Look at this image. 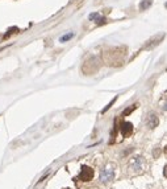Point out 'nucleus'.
I'll return each mask as SVG.
<instances>
[{"label":"nucleus","instance_id":"1","mask_svg":"<svg viewBox=\"0 0 167 189\" xmlns=\"http://www.w3.org/2000/svg\"><path fill=\"white\" fill-rule=\"evenodd\" d=\"M99 68H100L99 60L96 57H91L84 62V65H83V72L86 74H94L99 70Z\"/></svg>","mask_w":167,"mask_h":189},{"label":"nucleus","instance_id":"2","mask_svg":"<svg viewBox=\"0 0 167 189\" xmlns=\"http://www.w3.org/2000/svg\"><path fill=\"white\" fill-rule=\"evenodd\" d=\"M164 36H166L164 33H158V35H155V36H153L151 39H149V40L145 42L144 49H146V50H151V49H154L155 46H158L159 44L163 41Z\"/></svg>","mask_w":167,"mask_h":189},{"label":"nucleus","instance_id":"3","mask_svg":"<svg viewBox=\"0 0 167 189\" xmlns=\"http://www.w3.org/2000/svg\"><path fill=\"white\" fill-rule=\"evenodd\" d=\"M113 177H114V169L112 167H105L100 173V180L103 182L111 181V180H113Z\"/></svg>","mask_w":167,"mask_h":189},{"label":"nucleus","instance_id":"4","mask_svg":"<svg viewBox=\"0 0 167 189\" xmlns=\"http://www.w3.org/2000/svg\"><path fill=\"white\" fill-rule=\"evenodd\" d=\"M94 177V171L89 167H82V172L80 175L78 176V179H80L82 181H89V180H92Z\"/></svg>","mask_w":167,"mask_h":189},{"label":"nucleus","instance_id":"5","mask_svg":"<svg viewBox=\"0 0 167 189\" xmlns=\"http://www.w3.org/2000/svg\"><path fill=\"white\" fill-rule=\"evenodd\" d=\"M120 130H121V134H123V136H124V138H128V136H129L132 132H133V126H132V123H129V122H124L123 124H121Z\"/></svg>","mask_w":167,"mask_h":189},{"label":"nucleus","instance_id":"6","mask_svg":"<svg viewBox=\"0 0 167 189\" xmlns=\"http://www.w3.org/2000/svg\"><path fill=\"white\" fill-rule=\"evenodd\" d=\"M147 124H149L150 128H155L157 126H158V118H157V115L150 114L149 115V121H147Z\"/></svg>","mask_w":167,"mask_h":189},{"label":"nucleus","instance_id":"7","mask_svg":"<svg viewBox=\"0 0 167 189\" xmlns=\"http://www.w3.org/2000/svg\"><path fill=\"white\" fill-rule=\"evenodd\" d=\"M151 3H153V0H142V2L139 3V9L141 11H145L147 8H150Z\"/></svg>","mask_w":167,"mask_h":189},{"label":"nucleus","instance_id":"8","mask_svg":"<svg viewBox=\"0 0 167 189\" xmlns=\"http://www.w3.org/2000/svg\"><path fill=\"white\" fill-rule=\"evenodd\" d=\"M71 37H74V33L71 32V33H68V35H65V36H62L61 37V42H65V41H68Z\"/></svg>","mask_w":167,"mask_h":189},{"label":"nucleus","instance_id":"9","mask_svg":"<svg viewBox=\"0 0 167 189\" xmlns=\"http://www.w3.org/2000/svg\"><path fill=\"white\" fill-rule=\"evenodd\" d=\"M136 107H137V105H133L132 107H129V109H126V110L123 112V116H126L128 114H130V112H132L133 110H136Z\"/></svg>","mask_w":167,"mask_h":189},{"label":"nucleus","instance_id":"10","mask_svg":"<svg viewBox=\"0 0 167 189\" xmlns=\"http://www.w3.org/2000/svg\"><path fill=\"white\" fill-rule=\"evenodd\" d=\"M99 19H100V15L98 14V12H95V14H91V15H89V20H96V21H98L99 20Z\"/></svg>","mask_w":167,"mask_h":189},{"label":"nucleus","instance_id":"11","mask_svg":"<svg viewBox=\"0 0 167 189\" xmlns=\"http://www.w3.org/2000/svg\"><path fill=\"white\" fill-rule=\"evenodd\" d=\"M164 176H166V177H167V167L164 168Z\"/></svg>","mask_w":167,"mask_h":189},{"label":"nucleus","instance_id":"12","mask_svg":"<svg viewBox=\"0 0 167 189\" xmlns=\"http://www.w3.org/2000/svg\"><path fill=\"white\" fill-rule=\"evenodd\" d=\"M164 110H167V103H166V105H164Z\"/></svg>","mask_w":167,"mask_h":189}]
</instances>
